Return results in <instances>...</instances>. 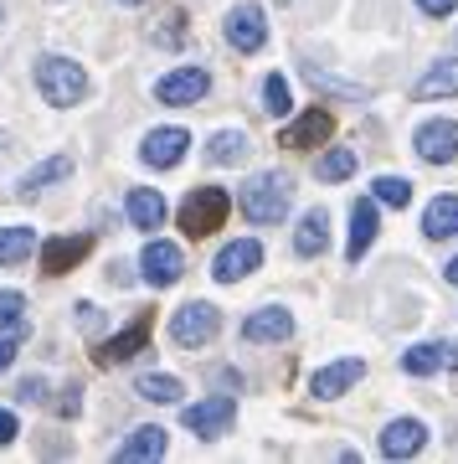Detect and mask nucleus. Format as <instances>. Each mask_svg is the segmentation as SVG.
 <instances>
[{
  "label": "nucleus",
  "mask_w": 458,
  "mask_h": 464,
  "mask_svg": "<svg viewBox=\"0 0 458 464\" xmlns=\"http://www.w3.org/2000/svg\"><path fill=\"white\" fill-rule=\"evenodd\" d=\"M360 155L350 145H335L329 155H320V181H345V176H356Z\"/></svg>",
  "instance_id": "obj_28"
},
{
  "label": "nucleus",
  "mask_w": 458,
  "mask_h": 464,
  "mask_svg": "<svg viewBox=\"0 0 458 464\" xmlns=\"http://www.w3.org/2000/svg\"><path fill=\"white\" fill-rule=\"evenodd\" d=\"M329 134H335V119H329V109H310V114H299L294 124L279 134V145L310 150V145H320V140H329Z\"/></svg>",
  "instance_id": "obj_18"
},
{
  "label": "nucleus",
  "mask_w": 458,
  "mask_h": 464,
  "mask_svg": "<svg viewBox=\"0 0 458 464\" xmlns=\"http://www.w3.org/2000/svg\"><path fill=\"white\" fill-rule=\"evenodd\" d=\"M453 93H458V57L433 63L427 67V78L417 83V99H453Z\"/></svg>",
  "instance_id": "obj_24"
},
{
  "label": "nucleus",
  "mask_w": 458,
  "mask_h": 464,
  "mask_svg": "<svg viewBox=\"0 0 458 464\" xmlns=\"http://www.w3.org/2000/svg\"><path fill=\"white\" fill-rule=\"evenodd\" d=\"M417 5H423L427 16H453L458 11V0H417Z\"/></svg>",
  "instance_id": "obj_36"
},
{
  "label": "nucleus",
  "mask_w": 458,
  "mask_h": 464,
  "mask_svg": "<svg viewBox=\"0 0 458 464\" xmlns=\"http://www.w3.org/2000/svg\"><path fill=\"white\" fill-rule=\"evenodd\" d=\"M134 392H139L145 402H180L186 387H180V377H170V372H149V377L134 382Z\"/></svg>",
  "instance_id": "obj_27"
},
{
  "label": "nucleus",
  "mask_w": 458,
  "mask_h": 464,
  "mask_svg": "<svg viewBox=\"0 0 458 464\" xmlns=\"http://www.w3.org/2000/svg\"><path fill=\"white\" fill-rule=\"evenodd\" d=\"M216 331H222V310H216L212 299H191V304H180L176 320H170V341L186 346V351L216 341Z\"/></svg>",
  "instance_id": "obj_4"
},
{
  "label": "nucleus",
  "mask_w": 458,
  "mask_h": 464,
  "mask_svg": "<svg viewBox=\"0 0 458 464\" xmlns=\"http://www.w3.org/2000/svg\"><path fill=\"white\" fill-rule=\"evenodd\" d=\"M16 392H21V402H47V377H26Z\"/></svg>",
  "instance_id": "obj_33"
},
{
  "label": "nucleus",
  "mask_w": 458,
  "mask_h": 464,
  "mask_svg": "<svg viewBox=\"0 0 458 464\" xmlns=\"http://www.w3.org/2000/svg\"><path fill=\"white\" fill-rule=\"evenodd\" d=\"M145 346H149V315H139V320H129L124 331L109 335V341L93 351V362H99V366H124V362H134Z\"/></svg>",
  "instance_id": "obj_9"
},
{
  "label": "nucleus",
  "mask_w": 458,
  "mask_h": 464,
  "mask_svg": "<svg viewBox=\"0 0 458 464\" xmlns=\"http://www.w3.org/2000/svg\"><path fill=\"white\" fill-rule=\"evenodd\" d=\"M186 145H191V134L176 130V124H165V130H149L145 134V145H139V160L155 170H170L186 160Z\"/></svg>",
  "instance_id": "obj_10"
},
{
  "label": "nucleus",
  "mask_w": 458,
  "mask_h": 464,
  "mask_svg": "<svg viewBox=\"0 0 458 464\" xmlns=\"http://www.w3.org/2000/svg\"><path fill=\"white\" fill-rule=\"evenodd\" d=\"M289 335H294V315L279 310V304L253 310V315L243 320V341L247 346H279V341H289Z\"/></svg>",
  "instance_id": "obj_11"
},
{
  "label": "nucleus",
  "mask_w": 458,
  "mask_h": 464,
  "mask_svg": "<svg viewBox=\"0 0 458 464\" xmlns=\"http://www.w3.org/2000/svg\"><path fill=\"white\" fill-rule=\"evenodd\" d=\"M36 93L52 103V109H72V103L88 99V72L72 57H42L36 63Z\"/></svg>",
  "instance_id": "obj_2"
},
{
  "label": "nucleus",
  "mask_w": 458,
  "mask_h": 464,
  "mask_svg": "<svg viewBox=\"0 0 458 464\" xmlns=\"http://www.w3.org/2000/svg\"><path fill=\"white\" fill-rule=\"evenodd\" d=\"M289 201H294V181H289L283 170H258V176L237 191V207H243L253 222H262V227L279 222V217L289 212Z\"/></svg>",
  "instance_id": "obj_1"
},
{
  "label": "nucleus",
  "mask_w": 458,
  "mask_h": 464,
  "mask_svg": "<svg viewBox=\"0 0 458 464\" xmlns=\"http://www.w3.org/2000/svg\"><path fill=\"white\" fill-rule=\"evenodd\" d=\"M16 346H21V335H0V372L16 362Z\"/></svg>",
  "instance_id": "obj_35"
},
{
  "label": "nucleus",
  "mask_w": 458,
  "mask_h": 464,
  "mask_svg": "<svg viewBox=\"0 0 458 464\" xmlns=\"http://www.w3.org/2000/svg\"><path fill=\"white\" fill-rule=\"evenodd\" d=\"M258 264H262V243H253V237H237V243H227V248L216 253L212 279H216V284H237V279H247Z\"/></svg>",
  "instance_id": "obj_12"
},
{
  "label": "nucleus",
  "mask_w": 458,
  "mask_h": 464,
  "mask_svg": "<svg viewBox=\"0 0 458 464\" xmlns=\"http://www.w3.org/2000/svg\"><path fill=\"white\" fill-rule=\"evenodd\" d=\"M67 176H72V155H52V160H42V166H32L21 176V197H26V191H42V186H52V181H67Z\"/></svg>",
  "instance_id": "obj_26"
},
{
  "label": "nucleus",
  "mask_w": 458,
  "mask_h": 464,
  "mask_svg": "<svg viewBox=\"0 0 458 464\" xmlns=\"http://www.w3.org/2000/svg\"><path fill=\"white\" fill-rule=\"evenodd\" d=\"M227 212H232V197L222 186H196L191 197L180 201V232L186 237H212L227 222Z\"/></svg>",
  "instance_id": "obj_3"
},
{
  "label": "nucleus",
  "mask_w": 458,
  "mask_h": 464,
  "mask_svg": "<svg viewBox=\"0 0 458 464\" xmlns=\"http://www.w3.org/2000/svg\"><path fill=\"white\" fill-rule=\"evenodd\" d=\"M412 145L427 166H453L458 160V124L453 119H427L423 130L412 134Z\"/></svg>",
  "instance_id": "obj_8"
},
{
  "label": "nucleus",
  "mask_w": 458,
  "mask_h": 464,
  "mask_svg": "<svg viewBox=\"0 0 458 464\" xmlns=\"http://www.w3.org/2000/svg\"><path fill=\"white\" fill-rule=\"evenodd\" d=\"M325 248H329V212H325V207H314V212L299 217L294 253H299V258H320Z\"/></svg>",
  "instance_id": "obj_20"
},
{
  "label": "nucleus",
  "mask_w": 458,
  "mask_h": 464,
  "mask_svg": "<svg viewBox=\"0 0 458 464\" xmlns=\"http://www.w3.org/2000/svg\"><path fill=\"white\" fill-rule=\"evenodd\" d=\"M36 248V227H0V268L26 264Z\"/></svg>",
  "instance_id": "obj_25"
},
{
  "label": "nucleus",
  "mask_w": 458,
  "mask_h": 464,
  "mask_svg": "<svg viewBox=\"0 0 458 464\" xmlns=\"http://www.w3.org/2000/svg\"><path fill=\"white\" fill-rule=\"evenodd\" d=\"M377 207H407L412 201V181L407 176H377Z\"/></svg>",
  "instance_id": "obj_31"
},
{
  "label": "nucleus",
  "mask_w": 458,
  "mask_h": 464,
  "mask_svg": "<svg viewBox=\"0 0 458 464\" xmlns=\"http://www.w3.org/2000/svg\"><path fill=\"white\" fill-rule=\"evenodd\" d=\"M212 93V72L206 67H176V72H165L160 83H155V99L170 103V109H191Z\"/></svg>",
  "instance_id": "obj_6"
},
{
  "label": "nucleus",
  "mask_w": 458,
  "mask_h": 464,
  "mask_svg": "<svg viewBox=\"0 0 458 464\" xmlns=\"http://www.w3.org/2000/svg\"><path fill=\"white\" fill-rule=\"evenodd\" d=\"M262 109L273 119H283L289 109H294V93H289V78H279V72H268L262 78Z\"/></svg>",
  "instance_id": "obj_29"
},
{
  "label": "nucleus",
  "mask_w": 458,
  "mask_h": 464,
  "mask_svg": "<svg viewBox=\"0 0 458 464\" xmlns=\"http://www.w3.org/2000/svg\"><path fill=\"white\" fill-rule=\"evenodd\" d=\"M119 5H145V0H119Z\"/></svg>",
  "instance_id": "obj_39"
},
{
  "label": "nucleus",
  "mask_w": 458,
  "mask_h": 464,
  "mask_svg": "<svg viewBox=\"0 0 458 464\" xmlns=\"http://www.w3.org/2000/svg\"><path fill=\"white\" fill-rule=\"evenodd\" d=\"M443 279H448V284H458V258H453V264H443Z\"/></svg>",
  "instance_id": "obj_38"
},
{
  "label": "nucleus",
  "mask_w": 458,
  "mask_h": 464,
  "mask_svg": "<svg viewBox=\"0 0 458 464\" xmlns=\"http://www.w3.org/2000/svg\"><path fill=\"white\" fill-rule=\"evenodd\" d=\"M139 268H145V284L149 289H170V284L186 279V253L165 237H149V248L139 253Z\"/></svg>",
  "instance_id": "obj_7"
},
{
  "label": "nucleus",
  "mask_w": 458,
  "mask_h": 464,
  "mask_svg": "<svg viewBox=\"0 0 458 464\" xmlns=\"http://www.w3.org/2000/svg\"><path fill=\"white\" fill-rule=\"evenodd\" d=\"M423 232L433 237V243H443V237H458V197H433V201H427Z\"/></svg>",
  "instance_id": "obj_22"
},
{
  "label": "nucleus",
  "mask_w": 458,
  "mask_h": 464,
  "mask_svg": "<svg viewBox=\"0 0 458 464\" xmlns=\"http://www.w3.org/2000/svg\"><path fill=\"white\" fill-rule=\"evenodd\" d=\"M423 444H427L423 418H392V423L381 429V454H386V459H412Z\"/></svg>",
  "instance_id": "obj_16"
},
{
  "label": "nucleus",
  "mask_w": 458,
  "mask_h": 464,
  "mask_svg": "<svg viewBox=\"0 0 458 464\" xmlns=\"http://www.w3.org/2000/svg\"><path fill=\"white\" fill-rule=\"evenodd\" d=\"M62 392H67V398L57 402V418H72V413H78V408H82V387H78V382H72V387H62Z\"/></svg>",
  "instance_id": "obj_34"
},
{
  "label": "nucleus",
  "mask_w": 458,
  "mask_h": 464,
  "mask_svg": "<svg viewBox=\"0 0 458 464\" xmlns=\"http://www.w3.org/2000/svg\"><path fill=\"white\" fill-rule=\"evenodd\" d=\"M165 454V429L160 423H139V429L119 444V459L124 464H134V459H160Z\"/></svg>",
  "instance_id": "obj_21"
},
{
  "label": "nucleus",
  "mask_w": 458,
  "mask_h": 464,
  "mask_svg": "<svg viewBox=\"0 0 458 464\" xmlns=\"http://www.w3.org/2000/svg\"><path fill=\"white\" fill-rule=\"evenodd\" d=\"M377 197H366V201H356L350 207V243H345V258L350 264H360L366 253H371V243H377Z\"/></svg>",
  "instance_id": "obj_17"
},
{
  "label": "nucleus",
  "mask_w": 458,
  "mask_h": 464,
  "mask_svg": "<svg viewBox=\"0 0 458 464\" xmlns=\"http://www.w3.org/2000/svg\"><path fill=\"white\" fill-rule=\"evenodd\" d=\"M180 423L196 433V439H222V433L237 423V398L216 392V398H206V402H191V408L180 413Z\"/></svg>",
  "instance_id": "obj_5"
},
{
  "label": "nucleus",
  "mask_w": 458,
  "mask_h": 464,
  "mask_svg": "<svg viewBox=\"0 0 458 464\" xmlns=\"http://www.w3.org/2000/svg\"><path fill=\"white\" fill-rule=\"evenodd\" d=\"M88 253H93V237H88V232L47 237V243H42V274H67V268H78Z\"/></svg>",
  "instance_id": "obj_13"
},
{
  "label": "nucleus",
  "mask_w": 458,
  "mask_h": 464,
  "mask_svg": "<svg viewBox=\"0 0 458 464\" xmlns=\"http://www.w3.org/2000/svg\"><path fill=\"white\" fill-rule=\"evenodd\" d=\"M16 433H21L16 413H5V408H0V444H11V439H16Z\"/></svg>",
  "instance_id": "obj_37"
},
{
  "label": "nucleus",
  "mask_w": 458,
  "mask_h": 464,
  "mask_svg": "<svg viewBox=\"0 0 458 464\" xmlns=\"http://www.w3.org/2000/svg\"><path fill=\"white\" fill-rule=\"evenodd\" d=\"M227 42L237 52H258L268 42V21H262V5H232L227 11Z\"/></svg>",
  "instance_id": "obj_15"
},
{
  "label": "nucleus",
  "mask_w": 458,
  "mask_h": 464,
  "mask_svg": "<svg viewBox=\"0 0 458 464\" xmlns=\"http://www.w3.org/2000/svg\"><path fill=\"white\" fill-rule=\"evenodd\" d=\"M247 150H253V140L243 130H216L212 145H206V160L212 166H237V160H247Z\"/></svg>",
  "instance_id": "obj_23"
},
{
  "label": "nucleus",
  "mask_w": 458,
  "mask_h": 464,
  "mask_svg": "<svg viewBox=\"0 0 458 464\" xmlns=\"http://www.w3.org/2000/svg\"><path fill=\"white\" fill-rule=\"evenodd\" d=\"M443 366V346H412V351H402V372L407 377H433Z\"/></svg>",
  "instance_id": "obj_30"
},
{
  "label": "nucleus",
  "mask_w": 458,
  "mask_h": 464,
  "mask_svg": "<svg viewBox=\"0 0 458 464\" xmlns=\"http://www.w3.org/2000/svg\"><path fill=\"white\" fill-rule=\"evenodd\" d=\"M0 325L26 335V299H21L16 289H0Z\"/></svg>",
  "instance_id": "obj_32"
},
{
  "label": "nucleus",
  "mask_w": 458,
  "mask_h": 464,
  "mask_svg": "<svg viewBox=\"0 0 458 464\" xmlns=\"http://www.w3.org/2000/svg\"><path fill=\"white\" fill-rule=\"evenodd\" d=\"M360 377H366V362H360V356H345V362H329V366H320V372H314L310 392L329 402V398H340V392H350Z\"/></svg>",
  "instance_id": "obj_14"
},
{
  "label": "nucleus",
  "mask_w": 458,
  "mask_h": 464,
  "mask_svg": "<svg viewBox=\"0 0 458 464\" xmlns=\"http://www.w3.org/2000/svg\"><path fill=\"white\" fill-rule=\"evenodd\" d=\"M124 212H129V227L155 232V227L165 222V197H160V191H149V186H129V197H124Z\"/></svg>",
  "instance_id": "obj_19"
}]
</instances>
